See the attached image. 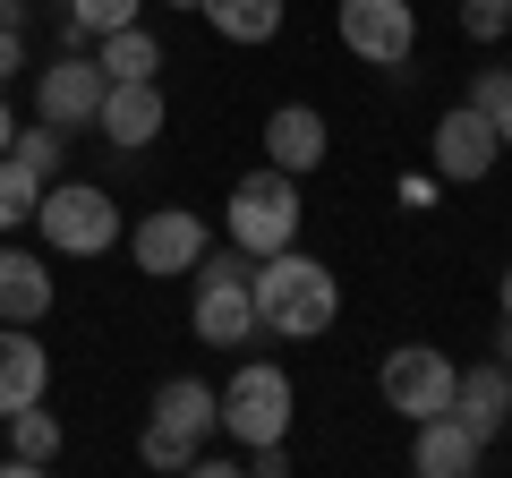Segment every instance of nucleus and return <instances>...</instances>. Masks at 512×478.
Masks as SVG:
<instances>
[{"mask_svg":"<svg viewBox=\"0 0 512 478\" xmlns=\"http://www.w3.org/2000/svg\"><path fill=\"white\" fill-rule=\"evenodd\" d=\"M248 299H256V333H282V342H316V333H333V316H342V282H333V265L308 257L299 239L274 248V257H256Z\"/></svg>","mask_w":512,"mask_h":478,"instance_id":"nucleus-1","label":"nucleus"},{"mask_svg":"<svg viewBox=\"0 0 512 478\" xmlns=\"http://www.w3.org/2000/svg\"><path fill=\"white\" fill-rule=\"evenodd\" d=\"M299 180L291 171H239L231 180V197H222V239H231L239 257H274V248H291L299 239Z\"/></svg>","mask_w":512,"mask_h":478,"instance_id":"nucleus-2","label":"nucleus"},{"mask_svg":"<svg viewBox=\"0 0 512 478\" xmlns=\"http://www.w3.org/2000/svg\"><path fill=\"white\" fill-rule=\"evenodd\" d=\"M35 231L60 257H111L128 239V214L111 205V188H94V180H52L43 205H35Z\"/></svg>","mask_w":512,"mask_h":478,"instance_id":"nucleus-3","label":"nucleus"},{"mask_svg":"<svg viewBox=\"0 0 512 478\" xmlns=\"http://www.w3.org/2000/svg\"><path fill=\"white\" fill-rule=\"evenodd\" d=\"M248 274H256V257H239V248H205V257H197V299H188V325H197L205 350H239V342L256 333Z\"/></svg>","mask_w":512,"mask_h":478,"instance_id":"nucleus-4","label":"nucleus"},{"mask_svg":"<svg viewBox=\"0 0 512 478\" xmlns=\"http://www.w3.org/2000/svg\"><path fill=\"white\" fill-rule=\"evenodd\" d=\"M291 368H274V359H239L231 385H222V436L231 444H282L291 436Z\"/></svg>","mask_w":512,"mask_h":478,"instance_id":"nucleus-5","label":"nucleus"},{"mask_svg":"<svg viewBox=\"0 0 512 478\" xmlns=\"http://www.w3.org/2000/svg\"><path fill=\"white\" fill-rule=\"evenodd\" d=\"M333 35L367 69H410V52H419V9L410 0H333Z\"/></svg>","mask_w":512,"mask_h":478,"instance_id":"nucleus-6","label":"nucleus"},{"mask_svg":"<svg viewBox=\"0 0 512 478\" xmlns=\"http://www.w3.org/2000/svg\"><path fill=\"white\" fill-rule=\"evenodd\" d=\"M453 376L461 368L436 342H402V350H384L376 393H384V410H402V419H436V410H453Z\"/></svg>","mask_w":512,"mask_h":478,"instance_id":"nucleus-7","label":"nucleus"},{"mask_svg":"<svg viewBox=\"0 0 512 478\" xmlns=\"http://www.w3.org/2000/svg\"><path fill=\"white\" fill-rule=\"evenodd\" d=\"M495 154H504V137H495V120L478 103H453L436 129H427V171H436L444 188H478L495 171Z\"/></svg>","mask_w":512,"mask_h":478,"instance_id":"nucleus-8","label":"nucleus"},{"mask_svg":"<svg viewBox=\"0 0 512 478\" xmlns=\"http://www.w3.org/2000/svg\"><path fill=\"white\" fill-rule=\"evenodd\" d=\"M205 248H214V231H205V214H188V205H154V214L128 222V257H137V274H154V282L197 274Z\"/></svg>","mask_w":512,"mask_h":478,"instance_id":"nucleus-9","label":"nucleus"},{"mask_svg":"<svg viewBox=\"0 0 512 478\" xmlns=\"http://www.w3.org/2000/svg\"><path fill=\"white\" fill-rule=\"evenodd\" d=\"M103 86H111V77L94 69V52H60L52 69L35 77V120H52V129H94Z\"/></svg>","mask_w":512,"mask_h":478,"instance_id":"nucleus-10","label":"nucleus"},{"mask_svg":"<svg viewBox=\"0 0 512 478\" xmlns=\"http://www.w3.org/2000/svg\"><path fill=\"white\" fill-rule=\"evenodd\" d=\"M163 120H171V103H163L154 77H111V86H103V111H94L103 146H120V154H146L154 137H163Z\"/></svg>","mask_w":512,"mask_h":478,"instance_id":"nucleus-11","label":"nucleus"},{"mask_svg":"<svg viewBox=\"0 0 512 478\" xmlns=\"http://www.w3.org/2000/svg\"><path fill=\"white\" fill-rule=\"evenodd\" d=\"M325 154H333V129H325V111H316V103H282V111H265V163H274V171L308 180Z\"/></svg>","mask_w":512,"mask_h":478,"instance_id":"nucleus-12","label":"nucleus"},{"mask_svg":"<svg viewBox=\"0 0 512 478\" xmlns=\"http://www.w3.org/2000/svg\"><path fill=\"white\" fill-rule=\"evenodd\" d=\"M410 470L419 478H478L487 470V436H470L453 410H436V419H419V436H410Z\"/></svg>","mask_w":512,"mask_h":478,"instance_id":"nucleus-13","label":"nucleus"},{"mask_svg":"<svg viewBox=\"0 0 512 478\" xmlns=\"http://www.w3.org/2000/svg\"><path fill=\"white\" fill-rule=\"evenodd\" d=\"M453 419L470 427V436H504L512 427V359H478V368L453 376Z\"/></svg>","mask_w":512,"mask_h":478,"instance_id":"nucleus-14","label":"nucleus"},{"mask_svg":"<svg viewBox=\"0 0 512 478\" xmlns=\"http://www.w3.org/2000/svg\"><path fill=\"white\" fill-rule=\"evenodd\" d=\"M146 427L205 444V436H222V393L205 385V376H163V385H154V419H146Z\"/></svg>","mask_w":512,"mask_h":478,"instance_id":"nucleus-15","label":"nucleus"},{"mask_svg":"<svg viewBox=\"0 0 512 478\" xmlns=\"http://www.w3.org/2000/svg\"><path fill=\"white\" fill-rule=\"evenodd\" d=\"M43 316H52V265L0 239V325H43Z\"/></svg>","mask_w":512,"mask_h":478,"instance_id":"nucleus-16","label":"nucleus"},{"mask_svg":"<svg viewBox=\"0 0 512 478\" xmlns=\"http://www.w3.org/2000/svg\"><path fill=\"white\" fill-rule=\"evenodd\" d=\"M52 393V350L35 342V325H0V419Z\"/></svg>","mask_w":512,"mask_h":478,"instance_id":"nucleus-17","label":"nucleus"},{"mask_svg":"<svg viewBox=\"0 0 512 478\" xmlns=\"http://www.w3.org/2000/svg\"><path fill=\"white\" fill-rule=\"evenodd\" d=\"M0 427H9V461H0V470H9V478H35V470H52V461H60V419H52V410H43V402L9 410V419H0Z\"/></svg>","mask_w":512,"mask_h":478,"instance_id":"nucleus-18","label":"nucleus"},{"mask_svg":"<svg viewBox=\"0 0 512 478\" xmlns=\"http://www.w3.org/2000/svg\"><path fill=\"white\" fill-rule=\"evenodd\" d=\"M197 18L214 26L222 43H248V52H256V43L282 35V0H197Z\"/></svg>","mask_w":512,"mask_h":478,"instance_id":"nucleus-19","label":"nucleus"},{"mask_svg":"<svg viewBox=\"0 0 512 478\" xmlns=\"http://www.w3.org/2000/svg\"><path fill=\"white\" fill-rule=\"evenodd\" d=\"M94 69H103V77H163V43H154V26L137 18V26H120V35H103V43H94Z\"/></svg>","mask_w":512,"mask_h":478,"instance_id":"nucleus-20","label":"nucleus"},{"mask_svg":"<svg viewBox=\"0 0 512 478\" xmlns=\"http://www.w3.org/2000/svg\"><path fill=\"white\" fill-rule=\"evenodd\" d=\"M9 154H18V163L35 171L43 188H52L60 171H69V129H52V120H35V129H18V137H9Z\"/></svg>","mask_w":512,"mask_h":478,"instance_id":"nucleus-21","label":"nucleus"},{"mask_svg":"<svg viewBox=\"0 0 512 478\" xmlns=\"http://www.w3.org/2000/svg\"><path fill=\"white\" fill-rule=\"evenodd\" d=\"M35 205H43V180L18 163V154H0V239L18 231V222H35Z\"/></svg>","mask_w":512,"mask_h":478,"instance_id":"nucleus-22","label":"nucleus"},{"mask_svg":"<svg viewBox=\"0 0 512 478\" xmlns=\"http://www.w3.org/2000/svg\"><path fill=\"white\" fill-rule=\"evenodd\" d=\"M137 9H146V0H69V43L120 35V26H137Z\"/></svg>","mask_w":512,"mask_h":478,"instance_id":"nucleus-23","label":"nucleus"},{"mask_svg":"<svg viewBox=\"0 0 512 478\" xmlns=\"http://www.w3.org/2000/svg\"><path fill=\"white\" fill-rule=\"evenodd\" d=\"M461 103H478V111H487V120H495V137H504V154H512V69H504V60H487V69L470 77V94H461Z\"/></svg>","mask_w":512,"mask_h":478,"instance_id":"nucleus-24","label":"nucleus"},{"mask_svg":"<svg viewBox=\"0 0 512 478\" xmlns=\"http://www.w3.org/2000/svg\"><path fill=\"white\" fill-rule=\"evenodd\" d=\"M461 35L470 43H504L512 35V0H461Z\"/></svg>","mask_w":512,"mask_h":478,"instance_id":"nucleus-25","label":"nucleus"},{"mask_svg":"<svg viewBox=\"0 0 512 478\" xmlns=\"http://www.w3.org/2000/svg\"><path fill=\"white\" fill-rule=\"evenodd\" d=\"M137 461H146V470H197V444H188V436H163V427H146V436H137Z\"/></svg>","mask_w":512,"mask_h":478,"instance_id":"nucleus-26","label":"nucleus"},{"mask_svg":"<svg viewBox=\"0 0 512 478\" xmlns=\"http://www.w3.org/2000/svg\"><path fill=\"white\" fill-rule=\"evenodd\" d=\"M26 77V26H0V86Z\"/></svg>","mask_w":512,"mask_h":478,"instance_id":"nucleus-27","label":"nucleus"},{"mask_svg":"<svg viewBox=\"0 0 512 478\" xmlns=\"http://www.w3.org/2000/svg\"><path fill=\"white\" fill-rule=\"evenodd\" d=\"M248 470L256 478H282V470H291V436H282V444H248Z\"/></svg>","mask_w":512,"mask_h":478,"instance_id":"nucleus-28","label":"nucleus"},{"mask_svg":"<svg viewBox=\"0 0 512 478\" xmlns=\"http://www.w3.org/2000/svg\"><path fill=\"white\" fill-rule=\"evenodd\" d=\"M495 316H504V325H512V265H504V274H495Z\"/></svg>","mask_w":512,"mask_h":478,"instance_id":"nucleus-29","label":"nucleus"},{"mask_svg":"<svg viewBox=\"0 0 512 478\" xmlns=\"http://www.w3.org/2000/svg\"><path fill=\"white\" fill-rule=\"evenodd\" d=\"M9 137H18V120H9V94H0V154H9Z\"/></svg>","mask_w":512,"mask_h":478,"instance_id":"nucleus-30","label":"nucleus"},{"mask_svg":"<svg viewBox=\"0 0 512 478\" xmlns=\"http://www.w3.org/2000/svg\"><path fill=\"white\" fill-rule=\"evenodd\" d=\"M0 26H26V0H0Z\"/></svg>","mask_w":512,"mask_h":478,"instance_id":"nucleus-31","label":"nucleus"},{"mask_svg":"<svg viewBox=\"0 0 512 478\" xmlns=\"http://www.w3.org/2000/svg\"><path fill=\"white\" fill-rule=\"evenodd\" d=\"M504 359H512V325H504Z\"/></svg>","mask_w":512,"mask_h":478,"instance_id":"nucleus-32","label":"nucleus"},{"mask_svg":"<svg viewBox=\"0 0 512 478\" xmlns=\"http://www.w3.org/2000/svg\"><path fill=\"white\" fill-rule=\"evenodd\" d=\"M171 9H197V0H171Z\"/></svg>","mask_w":512,"mask_h":478,"instance_id":"nucleus-33","label":"nucleus"}]
</instances>
